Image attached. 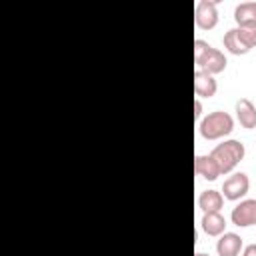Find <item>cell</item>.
I'll list each match as a JSON object with an SVG mask.
<instances>
[{
    "mask_svg": "<svg viewBox=\"0 0 256 256\" xmlns=\"http://www.w3.org/2000/svg\"><path fill=\"white\" fill-rule=\"evenodd\" d=\"M194 62H196V70L208 72V74H220L226 70V56L222 50L210 46L206 40L196 38L194 40Z\"/></svg>",
    "mask_w": 256,
    "mask_h": 256,
    "instance_id": "obj_1",
    "label": "cell"
},
{
    "mask_svg": "<svg viewBox=\"0 0 256 256\" xmlns=\"http://www.w3.org/2000/svg\"><path fill=\"white\" fill-rule=\"evenodd\" d=\"M210 156L218 164L220 174H228V172H232L238 166V162L244 160L246 148H244V144L240 140H224L222 144L212 148Z\"/></svg>",
    "mask_w": 256,
    "mask_h": 256,
    "instance_id": "obj_2",
    "label": "cell"
},
{
    "mask_svg": "<svg viewBox=\"0 0 256 256\" xmlns=\"http://www.w3.org/2000/svg\"><path fill=\"white\" fill-rule=\"evenodd\" d=\"M232 130H234V118L224 110H214L206 114L198 124V132L206 140H220L228 136Z\"/></svg>",
    "mask_w": 256,
    "mask_h": 256,
    "instance_id": "obj_3",
    "label": "cell"
},
{
    "mask_svg": "<svg viewBox=\"0 0 256 256\" xmlns=\"http://www.w3.org/2000/svg\"><path fill=\"white\" fill-rule=\"evenodd\" d=\"M218 2L216 0H198L194 10V22L202 30H212L218 24Z\"/></svg>",
    "mask_w": 256,
    "mask_h": 256,
    "instance_id": "obj_4",
    "label": "cell"
},
{
    "mask_svg": "<svg viewBox=\"0 0 256 256\" xmlns=\"http://www.w3.org/2000/svg\"><path fill=\"white\" fill-rule=\"evenodd\" d=\"M248 188H250L248 176L244 172H234L232 176H228L224 180V184H222V196L226 200H232L234 202V200H240L242 196H246Z\"/></svg>",
    "mask_w": 256,
    "mask_h": 256,
    "instance_id": "obj_5",
    "label": "cell"
},
{
    "mask_svg": "<svg viewBox=\"0 0 256 256\" xmlns=\"http://www.w3.org/2000/svg\"><path fill=\"white\" fill-rule=\"evenodd\" d=\"M230 220L234 226L246 228V226H254L256 224V200L248 198V200H240V204H236L230 212Z\"/></svg>",
    "mask_w": 256,
    "mask_h": 256,
    "instance_id": "obj_6",
    "label": "cell"
},
{
    "mask_svg": "<svg viewBox=\"0 0 256 256\" xmlns=\"http://www.w3.org/2000/svg\"><path fill=\"white\" fill-rule=\"evenodd\" d=\"M242 248H244L242 236H238L236 232H224L216 242L218 256H238Z\"/></svg>",
    "mask_w": 256,
    "mask_h": 256,
    "instance_id": "obj_7",
    "label": "cell"
},
{
    "mask_svg": "<svg viewBox=\"0 0 256 256\" xmlns=\"http://www.w3.org/2000/svg\"><path fill=\"white\" fill-rule=\"evenodd\" d=\"M216 90H218V84L212 74L202 72V70L194 72V94L198 98H212L216 94Z\"/></svg>",
    "mask_w": 256,
    "mask_h": 256,
    "instance_id": "obj_8",
    "label": "cell"
},
{
    "mask_svg": "<svg viewBox=\"0 0 256 256\" xmlns=\"http://www.w3.org/2000/svg\"><path fill=\"white\" fill-rule=\"evenodd\" d=\"M236 118L242 128H248V130L256 128V106L248 98L236 100Z\"/></svg>",
    "mask_w": 256,
    "mask_h": 256,
    "instance_id": "obj_9",
    "label": "cell"
},
{
    "mask_svg": "<svg viewBox=\"0 0 256 256\" xmlns=\"http://www.w3.org/2000/svg\"><path fill=\"white\" fill-rule=\"evenodd\" d=\"M194 172L198 174V176H202V178H206V180H216L218 176H220V168H218V164L212 160V156L210 154H198L196 158H194Z\"/></svg>",
    "mask_w": 256,
    "mask_h": 256,
    "instance_id": "obj_10",
    "label": "cell"
},
{
    "mask_svg": "<svg viewBox=\"0 0 256 256\" xmlns=\"http://www.w3.org/2000/svg\"><path fill=\"white\" fill-rule=\"evenodd\" d=\"M224 206V196L218 190H204L198 196V208L208 214V212H220Z\"/></svg>",
    "mask_w": 256,
    "mask_h": 256,
    "instance_id": "obj_11",
    "label": "cell"
},
{
    "mask_svg": "<svg viewBox=\"0 0 256 256\" xmlns=\"http://www.w3.org/2000/svg\"><path fill=\"white\" fill-rule=\"evenodd\" d=\"M200 226L202 230L208 234V236H222L226 232V220L220 212H208L202 216L200 220Z\"/></svg>",
    "mask_w": 256,
    "mask_h": 256,
    "instance_id": "obj_12",
    "label": "cell"
},
{
    "mask_svg": "<svg viewBox=\"0 0 256 256\" xmlns=\"http://www.w3.org/2000/svg\"><path fill=\"white\" fill-rule=\"evenodd\" d=\"M234 20L238 26H256V2L248 0V2H240L234 8Z\"/></svg>",
    "mask_w": 256,
    "mask_h": 256,
    "instance_id": "obj_13",
    "label": "cell"
},
{
    "mask_svg": "<svg viewBox=\"0 0 256 256\" xmlns=\"http://www.w3.org/2000/svg\"><path fill=\"white\" fill-rule=\"evenodd\" d=\"M222 44H224V48H226L230 54H236V56H240V54H248V52H250V50H248V48H246V46L240 42L236 28H230V30L224 34Z\"/></svg>",
    "mask_w": 256,
    "mask_h": 256,
    "instance_id": "obj_14",
    "label": "cell"
},
{
    "mask_svg": "<svg viewBox=\"0 0 256 256\" xmlns=\"http://www.w3.org/2000/svg\"><path fill=\"white\" fill-rule=\"evenodd\" d=\"M236 32H238V38H240V42L248 48V50H252V48H256V26H236Z\"/></svg>",
    "mask_w": 256,
    "mask_h": 256,
    "instance_id": "obj_15",
    "label": "cell"
},
{
    "mask_svg": "<svg viewBox=\"0 0 256 256\" xmlns=\"http://www.w3.org/2000/svg\"><path fill=\"white\" fill-rule=\"evenodd\" d=\"M194 116H196V120H202V104L198 98L194 100Z\"/></svg>",
    "mask_w": 256,
    "mask_h": 256,
    "instance_id": "obj_16",
    "label": "cell"
},
{
    "mask_svg": "<svg viewBox=\"0 0 256 256\" xmlns=\"http://www.w3.org/2000/svg\"><path fill=\"white\" fill-rule=\"evenodd\" d=\"M240 256H256V244H248V246L242 250Z\"/></svg>",
    "mask_w": 256,
    "mask_h": 256,
    "instance_id": "obj_17",
    "label": "cell"
},
{
    "mask_svg": "<svg viewBox=\"0 0 256 256\" xmlns=\"http://www.w3.org/2000/svg\"><path fill=\"white\" fill-rule=\"evenodd\" d=\"M194 256H210V254H204V252H196Z\"/></svg>",
    "mask_w": 256,
    "mask_h": 256,
    "instance_id": "obj_18",
    "label": "cell"
}]
</instances>
